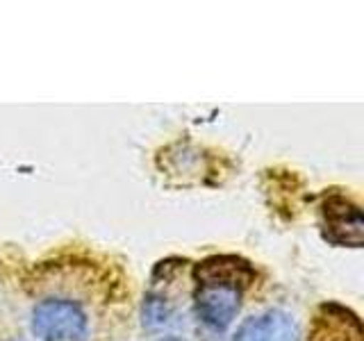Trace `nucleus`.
I'll return each mask as SVG.
<instances>
[{"label": "nucleus", "instance_id": "obj_1", "mask_svg": "<svg viewBox=\"0 0 364 341\" xmlns=\"http://www.w3.org/2000/svg\"><path fill=\"white\" fill-rule=\"evenodd\" d=\"M196 312L200 321L212 330H225L235 321L242 307V291L255 280V271L242 257L221 255L208 257L193 269Z\"/></svg>", "mask_w": 364, "mask_h": 341}, {"label": "nucleus", "instance_id": "obj_2", "mask_svg": "<svg viewBox=\"0 0 364 341\" xmlns=\"http://www.w3.org/2000/svg\"><path fill=\"white\" fill-rule=\"evenodd\" d=\"M32 332L43 341H82L89 316L71 298H46L32 310Z\"/></svg>", "mask_w": 364, "mask_h": 341}, {"label": "nucleus", "instance_id": "obj_3", "mask_svg": "<svg viewBox=\"0 0 364 341\" xmlns=\"http://www.w3.org/2000/svg\"><path fill=\"white\" fill-rule=\"evenodd\" d=\"M326 239L337 246H362V212L348 198L333 196L323 202Z\"/></svg>", "mask_w": 364, "mask_h": 341}, {"label": "nucleus", "instance_id": "obj_4", "mask_svg": "<svg viewBox=\"0 0 364 341\" xmlns=\"http://www.w3.org/2000/svg\"><path fill=\"white\" fill-rule=\"evenodd\" d=\"M310 341H362L360 318L346 307L326 303L312 323Z\"/></svg>", "mask_w": 364, "mask_h": 341}, {"label": "nucleus", "instance_id": "obj_5", "mask_svg": "<svg viewBox=\"0 0 364 341\" xmlns=\"http://www.w3.org/2000/svg\"><path fill=\"white\" fill-rule=\"evenodd\" d=\"M235 341H299V328L287 312L271 310L239 325Z\"/></svg>", "mask_w": 364, "mask_h": 341}, {"label": "nucleus", "instance_id": "obj_6", "mask_svg": "<svg viewBox=\"0 0 364 341\" xmlns=\"http://www.w3.org/2000/svg\"><path fill=\"white\" fill-rule=\"evenodd\" d=\"M159 166H166L171 175H196V173H208V164H205L203 153L193 151L189 146H171L159 155Z\"/></svg>", "mask_w": 364, "mask_h": 341}, {"label": "nucleus", "instance_id": "obj_7", "mask_svg": "<svg viewBox=\"0 0 364 341\" xmlns=\"http://www.w3.org/2000/svg\"><path fill=\"white\" fill-rule=\"evenodd\" d=\"M159 341H182V339H178V337H166V339H159Z\"/></svg>", "mask_w": 364, "mask_h": 341}]
</instances>
